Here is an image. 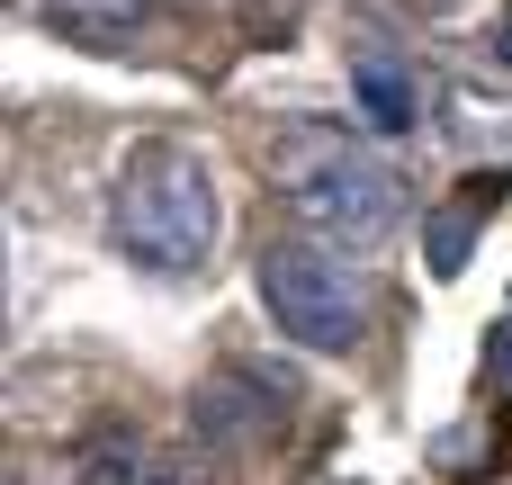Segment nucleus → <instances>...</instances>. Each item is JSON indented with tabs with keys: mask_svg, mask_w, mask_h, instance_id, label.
<instances>
[{
	"mask_svg": "<svg viewBox=\"0 0 512 485\" xmlns=\"http://www.w3.org/2000/svg\"><path fill=\"white\" fill-rule=\"evenodd\" d=\"M216 234H225V198H216V171L207 153L189 144H135L117 162V189H108V243L153 270V279H189L216 261Z\"/></svg>",
	"mask_w": 512,
	"mask_h": 485,
	"instance_id": "f257e3e1",
	"label": "nucleus"
},
{
	"mask_svg": "<svg viewBox=\"0 0 512 485\" xmlns=\"http://www.w3.org/2000/svg\"><path fill=\"white\" fill-rule=\"evenodd\" d=\"M36 9L63 45H90V54H126L153 27V0H36Z\"/></svg>",
	"mask_w": 512,
	"mask_h": 485,
	"instance_id": "39448f33",
	"label": "nucleus"
},
{
	"mask_svg": "<svg viewBox=\"0 0 512 485\" xmlns=\"http://www.w3.org/2000/svg\"><path fill=\"white\" fill-rule=\"evenodd\" d=\"M270 171H279L297 225L324 234V243H342V252L387 243L396 216H405V180H396L378 153H360L351 135H288V144L270 153Z\"/></svg>",
	"mask_w": 512,
	"mask_h": 485,
	"instance_id": "f03ea898",
	"label": "nucleus"
},
{
	"mask_svg": "<svg viewBox=\"0 0 512 485\" xmlns=\"http://www.w3.org/2000/svg\"><path fill=\"white\" fill-rule=\"evenodd\" d=\"M351 99H360V117H369L378 135H405V126L423 117V90H414V72H405L387 45H351Z\"/></svg>",
	"mask_w": 512,
	"mask_h": 485,
	"instance_id": "20e7f679",
	"label": "nucleus"
},
{
	"mask_svg": "<svg viewBox=\"0 0 512 485\" xmlns=\"http://www.w3.org/2000/svg\"><path fill=\"white\" fill-rule=\"evenodd\" d=\"M252 288L270 306V324L297 342V351H351L369 333V279L342 243L324 234H288L252 261Z\"/></svg>",
	"mask_w": 512,
	"mask_h": 485,
	"instance_id": "7ed1b4c3",
	"label": "nucleus"
}]
</instances>
